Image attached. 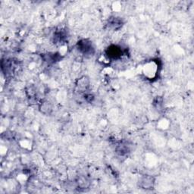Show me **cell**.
<instances>
[{"label": "cell", "instance_id": "6da1fadb", "mask_svg": "<svg viewBox=\"0 0 194 194\" xmlns=\"http://www.w3.org/2000/svg\"><path fill=\"white\" fill-rule=\"evenodd\" d=\"M78 49L80 52L83 54L84 55H92L94 52V49H93L92 43L88 41L87 39H83L80 40L78 42Z\"/></svg>", "mask_w": 194, "mask_h": 194}, {"label": "cell", "instance_id": "7a4b0ae2", "mask_svg": "<svg viewBox=\"0 0 194 194\" xmlns=\"http://www.w3.org/2000/svg\"><path fill=\"white\" fill-rule=\"evenodd\" d=\"M141 187L143 189H151L154 185V179L152 177H143L141 180Z\"/></svg>", "mask_w": 194, "mask_h": 194}, {"label": "cell", "instance_id": "3957f363", "mask_svg": "<svg viewBox=\"0 0 194 194\" xmlns=\"http://www.w3.org/2000/svg\"><path fill=\"white\" fill-rule=\"evenodd\" d=\"M146 68H149V67H152V71L154 72V74L156 75V67H158L157 64L155 63L154 62H149V63L147 64V65L146 66H145ZM151 73V68L150 69H149V71H146V72H145V75H147V76H149V75H150Z\"/></svg>", "mask_w": 194, "mask_h": 194}, {"label": "cell", "instance_id": "277c9868", "mask_svg": "<svg viewBox=\"0 0 194 194\" xmlns=\"http://www.w3.org/2000/svg\"><path fill=\"white\" fill-rule=\"evenodd\" d=\"M42 111L43 113H49V111L52 110V107H51V105L49 104V103L48 102H44L42 104Z\"/></svg>", "mask_w": 194, "mask_h": 194}]
</instances>
